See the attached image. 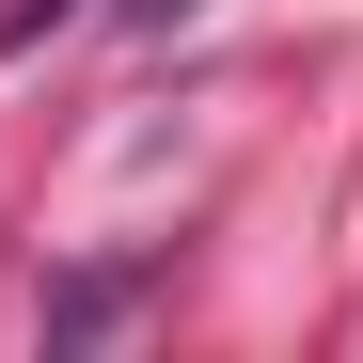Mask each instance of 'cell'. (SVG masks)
Instances as JSON below:
<instances>
[{"mask_svg": "<svg viewBox=\"0 0 363 363\" xmlns=\"http://www.w3.org/2000/svg\"><path fill=\"white\" fill-rule=\"evenodd\" d=\"M143 284H158V269H64V284H48V347H79V332H111V316H127Z\"/></svg>", "mask_w": 363, "mask_h": 363, "instance_id": "obj_1", "label": "cell"}, {"mask_svg": "<svg viewBox=\"0 0 363 363\" xmlns=\"http://www.w3.org/2000/svg\"><path fill=\"white\" fill-rule=\"evenodd\" d=\"M64 16H79V0H0V64H16L32 32H64Z\"/></svg>", "mask_w": 363, "mask_h": 363, "instance_id": "obj_2", "label": "cell"}, {"mask_svg": "<svg viewBox=\"0 0 363 363\" xmlns=\"http://www.w3.org/2000/svg\"><path fill=\"white\" fill-rule=\"evenodd\" d=\"M111 16H127V32H174V16H206V0H111Z\"/></svg>", "mask_w": 363, "mask_h": 363, "instance_id": "obj_3", "label": "cell"}]
</instances>
